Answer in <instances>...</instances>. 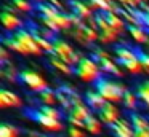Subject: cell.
<instances>
[{"label": "cell", "mask_w": 149, "mask_h": 137, "mask_svg": "<svg viewBox=\"0 0 149 137\" xmlns=\"http://www.w3.org/2000/svg\"><path fill=\"white\" fill-rule=\"evenodd\" d=\"M138 101H139L138 96L133 94V92H130V91H127L125 94H123V99H122L123 105H125L128 110H135L136 105H138Z\"/></svg>", "instance_id": "d4e9b609"}, {"label": "cell", "mask_w": 149, "mask_h": 137, "mask_svg": "<svg viewBox=\"0 0 149 137\" xmlns=\"http://www.w3.org/2000/svg\"><path fill=\"white\" fill-rule=\"evenodd\" d=\"M82 29H84V34H85V37H87V40L90 41V43H93V41H96L98 38H100V34H98V30H95V29L88 27L87 24H85Z\"/></svg>", "instance_id": "1f68e13d"}, {"label": "cell", "mask_w": 149, "mask_h": 137, "mask_svg": "<svg viewBox=\"0 0 149 137\" xmlns=\"http://www.w3.org/2000/svg\"><path fill=\"white\" fill-rule=\"evenodd\" d=\"M98 116H100V120L103 121V123L109 124V126L114 124V123H117V121L120 120L119 118V110L116 108V105H114L112 102H107V104L98 112Z\"/></svg>", "instance_id": "52a82bcc"}, {"label": "cell", "mask_w": 149, "mask_h": 137, "mask_svg": "<svg viewBox=\"0 0 149 137\" xmlns=\"http://www.w3.org/2000/svg\"><path fill=\"white\" fill-rule=\"evenodd\" d=\"M48 3H52V5L55 6L56 10H63V8H64V5H63L59 0H48Z\"/></svg>", "instance_id": "8d00e7d4"}, {"label": "cell", "mask_w": 149, "mask_h": 137, "mask_svg": "<svg viewBox=\"0 0 149 137\" xmlns=\"http://www.w3.org/2000/svg\"><path fill=\"white\" fill-rule=\"evenodd\" d=\"M72 37H74V40H77L80 45H84V46H88V45H90V41L87 40L82 27H75L74 30H72Z\"/></svg>", "instance_id": "f1b7e54d"}, {"label": "cell", "mask_w": 149, "mask_h": 137, "mask_svg": "<svg viewBox=\"0 0 149 137\" xmlns=\"http://www.w3.org/2000/svg\"><path fill=\"white\" fill-rule=\"evenodd\" d=\"M8 57H10V56H8L7 48H5V46H2V48H0V59H2V62H7V61H8Z\"/></svg>", "instance_id": "d590c367"}, {"label": "cell", "mask_w": 149, "mask_h": 137, "mask_svg": "<svg viewBox=\"0 0 149 137\" xmlns=\"http://www.w3.org/2000/svg\"><path fill=\"white\" fill-rule=\"evenodd\" d=\"M68 134H69V137H85L84 131L79 129V127H74V126H72L71 129L68 131Z\"/></svg>", "instance_id": "836d02e7"}, {"label": "cell", "mask_w": 149, "mask_h": 137, "mask_svg": "<svg viewBox=\"0 0 149 137\" xmlns=\"http://www.w3.org/2000/svg\"><path fill=\"white\" fill-rule=\"evenodd\" d=\"M26 115H27V116H31L34 121L40 123L43 127H45V129H48V131H61V129H63L61 121L53 120V118H48V116H45V115H42V113L39 112V108H32V110H27V112H26Z\"/></svg>", "instance_id": "8992f818"}, {"label": "cell", "mask_w": 149, "mask_h": 137, "mask_svg": "<svg viewBox=\"0 0 149 137\" xmlns=\"http://www.w3.org/2000/svg\"><path fill=\"white\" fill-rule=\"evenodd\" d=\"M135 94L138 96L139 102H143L146 107H149V80H144L143 83H139V85L136 86Z\"/></svg>", "instance_id": "e0dca14e"}, {"label": "cell", "mask_w": 149, "mask_h": 137, "mask_svg": "<svg viewBox=\"0 0 149 137\" xmlns=\"http://www.w3.org/2000/svg\"><path fill=\"white\" fill-rule=\"evenodd\" d=\"M74 73L84 81H96L101 76V67L98 65L96 61L88 59V57H84L77 65L74 67Z\"/></svg>", "instance_id": "7a4b0ae2"}, {"label": "cell", "mask_w": 149, "mask_h": 137, "mask_svg": "<svg viewBox=\"0 0 149 137\" xmlns=\"http://www.w3.org/2000/svg\"><path fill=\"white\" fill-rule=\"evenodd\" d=\"M69 19H71V24H72V25H75V27H84V25H85L84 19L79 18V16H77V14H74V13H71V14H69Z\"/></svg>", "instance_id": "d6a6232c"}, {"label": "cell", "mask_w": 149, "mask_h": 137, "mask_svg": "<svg viewBox=\"0 0 149 137\" xmlns=\"http://www.w3.org/2000/svg\"><path fill=\"white\" fill-rule=\"evenodd\" d=\"M138 59L141 61L143 67L149 69V54H148V53H138Z\"/></svg>", "instance_id": "e575fe53"}, {"label": "cell", "mask_w": 149, "mask_h": 137, "mask_svg": "<svg viewBox=\"0 0 149 137\" xmlns=\"http://www.w3.org/2000/svg\"><path fill=\"white\" fill-rule=\"evenodd\" d=\"M37 97L40 99V102H42L43 105H50V107H53V105L58 102V99H56V92L52 91V89H45V91L37 92Z\"/></svg>", "instance_id": "ffe728a7"}, {"label": "cell", "mask_w": 149, "mask_h": 137, "mask_svg": "<svg viewBox=\"0 0 149 137\" xmlns=\"http://www.w3.org/2000/svg\"><path fill=\"white\" fill-rule=\"evenodd\" d=\"M39 2H40V3H42V0H39Z\"/></svg>", "instance_id": "ab89813d"}, {"label": "cell", "mask_w": 149, "mask_h": 137, "mask_svg": "<svg viewBox=\"0 0 149 137\" xmlns=\"http://www.w3.org/2000/svg\"><path fill=\"white\" fill-rule=\"evenodd\" d=\"M50 64H52V67H55V69H58L59 72L66 73V75H69V73H74V67L69 65V64H66L64 61H61L59 57L56 56H50Z\"/></svg>", "instance_id": "d6986e66"}, {"label": "cell", "mask_w": 149, "mask_h": 137, "mask_svg": "<svg viewBox=\"0 0 149 137\" xmlns=\"http://www.w3.org/2000/svg\"><path fill=\"white\" fill-rule=\"evenodd\" d=\"M43 137H45V136H43Z\"/></svg>", "instance_id": "b9f144b4"}, {"label": "cell", "mask_w": 149, "mask_h": 137, "mask_svg": "<svg viewBox=\"0 0 149 137\" xmlns=\"http://www.w3.org/2000/svg\"><path fill=\"white\" fill-rule=\"evenodd\" d=\"M85 129L91 134H100L101 132V121L96 120L95 116H88L85 120Z\"/></svg>", "instance_id": "cb8c5ba5"}, {"label": "cell", "mask_w": 149, "mask_h": 137, "mask_svg": "<svg viewBox=\"0 0 149 137\" xmlns=\"http://www.w3.org/2000/svg\"><path fill=\"white\" fill-rule=\"evenodd\" d=\"M103 14V18L106 19L107 22H109V25L114 29V30L117 32V34H122L123 32V21H122V18H120L117 13H114V11H106V13H101Z\"/></svg>", "instance_id": "4fadbf2b"}, {"label": "cell", "mask_w": 149, "mask_h": 137, "mask_svg": "<svg viewBox=\"0 0 149 137\" xmlns=\"http://www.w3.org/2000/svg\"><path fill=\"white\" fill-rule=\"evenodd\" d=\"M13 35H15V38L23 45V48L26 50V54H36V56H39V54L43 53L42 48L37 45L36 38L32 37V34H31L27 29H19V30L13 32Z\"/></svg>", "instance_id": "3957f363"}, {"label": "cell", "mask_w": 149, "mask_h": 137, "mask_svg": "<svg viewBox=\"0 0 149 137\" xmlns=\"http://www.w3.org/2000/svg\"><path fill=\"white\" fill-rule=\"evenodd\" d=\"M136 2H139V5H141V3H146V0H136Z\"/></svg>", "instance_id": "f35d334b"}, {"label": "cell", "mask_w": 149, "mask_h": 137, "mask_svg": "<svg viewBox=\"0 0 149 137\" xmlns=\"http://www.w3.org/2000/svg\"><path fill=\"white\" fill-rule=\"evenodd\" d=\"M85 101H87L88 107L93 108V110H96V112H100L101 108L107 104L106 99H104L100 92H98V91H91V89L85 92Z\"/></svg>", "instance_id": "30bf717a"}, {"label": "cell", "mask_w": 149, "mask_h": 137, "mask_svg": "<svg viewBox=\"0 0 149 137\" xmlns=\"http://www.w3.org/2000/svg\"><path fill=\"white\" fill-rule=\"evenodd\" d=\"M50 54L59 57V59L64 61V62L69 64V65L75 67V65H74V59H72V57H74V54H75V51L72 50L71 45L66 43L64 40L55 38V40H53V53H50Z\"/></svg>", "instance_id": "5b68a950"}, {"label": "cell", "mask_w": 149, "mask_h": 137, "mask_svg": "<svg viewBox=\"0 0 149 137\" xmlns=\"http://www.w3.org/2000/svg\"><path fill=\"white\" fill-rule=\"evenodd\" d=\"M143 24H144L146 29H149V10L144 11V16H143Z\"/></svg>", "instance_id": "74e56055"}, {"label": "cell", "mask_w": 149, "mask_h": 137, "mask_svg": "<svg viewBox=\"0 0 149 137\" xmlns=\"http://www.w3.org/2000/svg\"><path fill=\"white\" fill-rule=\"evenodd\" d=\"M128 32L138 43H148L149 41V35L146 34L144 27H139V25H128Z\"/></svg>", "instance_id": "ac0fdd59"}, {"label": "cell", "mask_w": 149, "mask_h": 137, "mask_svg": "<svg viewBox=\"0 0 149 137\" xmlns=\"http://www.w3.org/2000/svg\"><path fill=\"white\" fill-rule=\"evenodd\" d=\"M111 129H112V134L116 137H135L133 127L128 124V121L122 120V118H120L117 123L111 124Z\"/></svg>", "instance_id": "ba28073f"}, {"label": "cell", "mask_w": 149, "mask_h": 137, "mask_svg": "<svg viewBox=\"0 0 149 137\" xmlns=\"http://www.w3.org/2000/svg\"><path fill=\"white\" fill-rule=\"evenodd\" d=\"M69 5H71V8H72V13L77 14L79 18L85 19V21H88L90 18H93V11H91V8H90L88 3H84V2H80V0H71Z\"/></svg>", "instance_id": "9c48e42d"}, {"label": "cell", "mask_w": 149, "mask_h": 137, "mask_svg": "<svg viewBox=\"0 0 149 137\" xmlns=\"http://www.w3.org/2000/svg\"><path fill=\"white\" fill-rule=\"evenodd\" d=\"M2 22H3V27L7 29L8 32H11V34L19 30V27L23 25V21H21L16 14L7 13V11H2Z\"/></svg>", "instance_id": "8fae6325"}, {"label": "cell", "mask_w": 149, "mask_h": 137, "mask_svg": "<svg viewBox=\"0 0 149 137\" xmlns=\"http://www.w3.org/2000/svg\"><path fill=\"white\" fill-rule=\"evenodd\" d=\"M18 80L23 81V83H26V85L29 86L32 91H36V92H40V91L48 89L47 81L39 75V73L32 72V70H23V72H19V78H18Z\"/></svg>", "instance_id": "277c9868"}, {"label": "cell", "mask_w": 149, "mask_h": 137, "mask_svg": "<svg viewBox=\"0 0 149 137\" xmlns=\"http://www.w3.org/2000/svg\"><path fill=\"white\" fill-rule=\"evenodd\" d=\"M0 105H2V108L21 107V99L8 89H0Z\"/></svg>", "instance_id": "7c38bea8"}, {"label": "cell", "mask_w": 149, "mask_h": 137, "mask_svg": "<svg viewBox=\"0 0 149 137\" xmlns=\"http://www.w3.org/2000/svg\"><path fill=\"white\" fill-rule=\"evenodd\" d=\"M11 3H13V6L16 10H19V11H32V3L27 2V0H11Z\"/></svg>", "instance_id": "4dcf8cb0"}, {"label": "cell", "mask_w": 149, "mask_h": 137, "mask_svg": "<svg viewBox=\"0 0 149 137\" xmlns=\"http://www.w3.org/2000/svg\"><path fill=\"white\" fill-rule=\"evenodd\" d=\"M119 62V61H117ZM120 65H123L128 72H132V73H139V72H143L144 70V67H143V64H141V61L136 57V59H132V61H125V62H119Z\"/></svg>", "instance_id": "7402d4cb"}, {"label": "cell", "mask_w": 149, "mask_h": 137, "mask_svg": "<svg viewBox=\"0 0 149 137\" xmlns=\"http://www.w3.org/2000/svg\"><path fill=\"white\" fill-rule=\"evenodd\" d=\"M148 43H149V41H148Z\"/></svg>", "instance_id": "60d3db41"}, {"label": "cell", "mask_w": 149, "mask_h": 137, "mask_svg": "<svg viewBox=\"0 0 149 137\" xmlns=\"http://www.w3.org/2000/svg\"><path fill=\"white\" fill-rule=\"evenodd\" d=\"M53 21H55V24L58 25L59 29H66V30H68L69 27H71V19H69V14H64V13H58V14L55 16V18H52Z\"/></svg>", "instance_id": "484cf974"}, {"label": "cell", "mask_w": 149, "mask_h": 137, "mask_svg": "<svg viewBox=\"0 0 149 137\" xmlns=\"http://www.w3.org/2000/svg\"><path fill=\"white\" fill-rule=\"evenodd\" d=\"M117 37H119V34H116V32H100L98 41H101V43H104V45H109V43H112V41H116Z\"/></svg>", "instance_id": "f546056e"}, {"label": "cell", "mask_w": 149, "mask_h": 137, "mask_svg": "<svg viewBox=\"0 0 149 137\" xmlns=\"http://www.w3.org/2000/svg\"><path fill=\"white\" fill-rule=\"evenodd\" d=\"M116 54H117V61H119V62H125V61H132V59H136V57H138V53L130 50L128 46L116 48Z\"/></svg>", "instance_id": "2e32d148"}, {"label": "cell", "mask_w": 149, "mask_h": 137, "mask_svg": "<svg viewBox=\"0 0 149 137\" xmlns=\"http://www.w3.org/2000/svg\"><path fill=\"white\" fill-rule=\"evenodd\" d=\"M130 123H132V127L135 132H139V131H149V121L146 120L144 116L138 113H132L130 115Z\"/></svg>", "instance_id": "5bb4252c"}, {"label": "cell", "mask_w": 149, "mask_h": 137, "mask_svg": "<svg viewBox=\"0 0 149 137\" xmlns=\"http://www.w3.org/2000/svg\"><path fill=\"white\" fill-rule=\"evenodd\" d=\"M36 8H37V11H39L42 16H45V18H55L58 13H61L59 10H56L52 3H43V2L42 3H37Z\"/></svg>", "instance_id": "44dd1931"}, {"label": "cell", "mask_w": 149, "mask_h": 137, "mask_svg": "<svg viewBox=\"0 0 149 137\" xmlns=\"http://www.w3.org/2000/svg\"><path fill=\"white\" fill-rule=\"evenodd\" d=\"M0 137H18V129L11 124L3 123L0 126Z\"/></svg>", "instance_id": "83f0119b"}, {"label": "cell", "mask_w": 149, "mask_h": 137, "mask_svg": "<svg viewBox=\"0 0 149 137\" xmlns=\"http://www.w3.org/2000/svg\"><path fill=\"white\" fill-rule=\"evenodd\" d=\"M37 108H39V112H40L42 115H45V116H48V118H53V120L61 121V112H59L58 108L50 107V105H42V107H37Z\"/></svg>", "instance_id": "603a6c76"}, {"label": "cell", "mask_w": 149, "mask_h": 137, "mask_svg": "<svg viewBox=\"0 0 149 137\" xmlns=\"http://www.w3.org/2000/svg\"><path fill=\"white\" fill-rule=\"evenodd\" d=\"M96 62H98V65L101 67L103 72H109V73L117 75V76H122V70L117 67L116 62H112V59H98Z\"/></svg>", "instance_id": "9a60e30c"}, {"label": "cell", "mask_w": 149, "mask_h": 137, "mask_svg": "<svg viewBox=\"0 0 149 137\" xmlns=\"http://www.w3.org/2000/svg\"><path fill=\"white\" fill-rule=\"evenodd\" d=\"M56 99H58V104L61 105L63 108H64L66 112H71L72 110V102H71V97L69 96H66L64 92H61V91H58L56 92Z\"/></svg>", "instance_id": "4316f807"}, {"label": "cell", "mask_w": 149, "mask_h": 137, "mask_svg": "<svg viewBox=\"0 0 149 137\" xmlns=\"http://www.w3.org/2000/svg\"><path fill=\"white\" fill-rule=\"evenodd\" d=\"M95 91H98L106 102H120L123 99V94L127 92V88L123 83L112 81V80L106 78V76H100L95 81Z\"/></svg>", "instance_id": "6da1fadb"}]
</instances>
